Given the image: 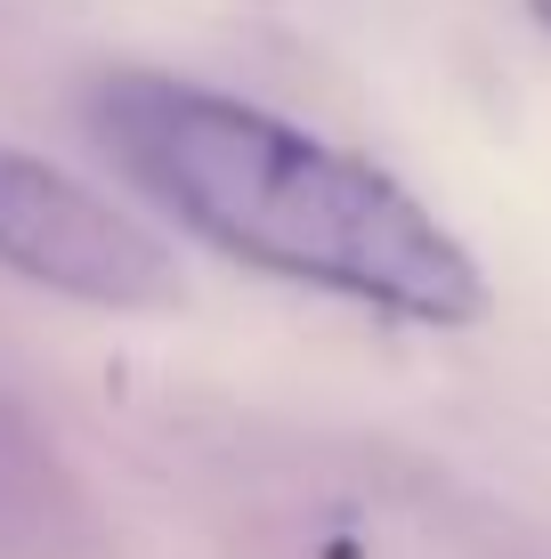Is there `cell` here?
<instances>
[{"instance_id": "3", "label": "cell", "mask_w": 551, "mask_h": 559, "mask_svg": "<svg viewBox=\"0 0 551 559\" xmlns=\"http://www.w3.org/2000/svg\"><path fill=\"white\" fill-rule=\"evenodd\" d=\"M527 9H536V16H543V25H551V0H527Z\"/></svg>"}, {"instance_id": "2", "label": "cell", "mask_w": 551, "mask_h": 559, "mask_svg": "<svg viewBox=\"0 0 551 559\" xmlns=\"http://www.w3.org/2000/svg\"><path fill=\"white\" fill-rule=\"evenodd\" d=\"M0 267L49 284L89 308H170L179 300V260L163 236H146L122 203L33 154L0 146Z\"/></svg>"}, {"instance_id": "1", "label": "cell", "mask_w": 551, "mask_h": 559, "mask_svg": "<svg viewBox=\"0 0 551 559\" xmlns=\"http://www.w3.org/2000/svg\"><path fill=\"white\" fill-rule=\"evenodd\" d=\"M89 122L130 187H146L187 236L227 260L414 324H470L487 308L470 252L390 170L309 139L268 106L170 73H106L89 90Z\"/></svg>"}]
</instances>
